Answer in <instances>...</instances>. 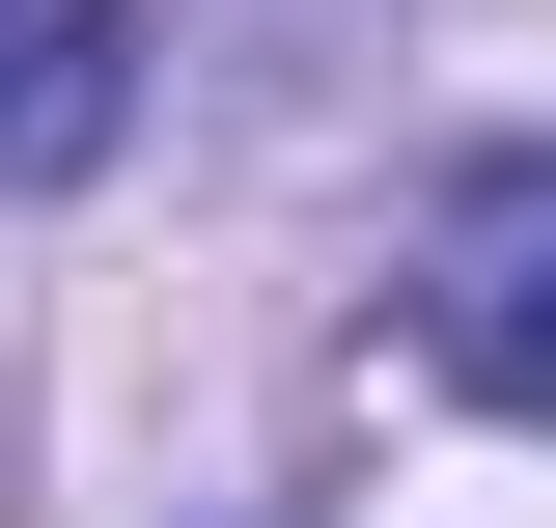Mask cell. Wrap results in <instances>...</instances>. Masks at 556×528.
<instances>
[{
    "label": "cell",
    "instance_id": "cell-1",
    "mask_svg": "<svg viewBox=\"0 0 556 528\" xmlns=\"http://www.w3.org/2000/svg\"><path fill=\"white\" fill-rule=\"evenodd\" d=\"M417 362L473 417H556V139H501V167L417 196Z\"/></svg>",
    "mask_w": 556,
    "mask_h": 528
},
{
    "label": "cell",
    "instance_id": "cell-2",
    "mask_svg": "<svg viewBox=\"0 0 556 528\" xmlns=\"http://www.w3.org/2000/svg\"><path fill=\"white\" fill-rule=\"evenodd\" d=\"M139 139V0H0V196H84Z\"/></svg>",
    "mask_w": 556,
    "mask_h": 528
}]
</instances>
